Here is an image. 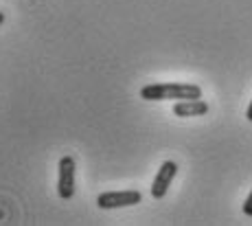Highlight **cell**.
Listing matches in <instances>:
<instances>
[{
    "mask_svg": "<svg viewBox=\"0 0 252 226\" xmlns=\"http://www.w3.org/2000/svg\"><path fill=\"white\" fill-rule=\"evenodd\" d=\"M140 99L145 101H167V99H202V88L197 84H180V81H164L149 84L140 88Z\"/></svg>",
    "mask_w": 252,
    "mask_h": 226,
    "instance_id": "1",
    "label": "cell"
},
{
    "mask_svg": "<svg viewBox=\"0 0 252 226\" xmlns=\"http://www.w3.org/2000/svg\"><path fill=\"white\" fill-rule=\"evenodd\" d=\"M57 194L62 200H70L75 195V158H60V180H57Z\"/></svg>",
    "mask_w": 252,
    "mask_h": 226,
    "instance_id": "2",
    "label": "cell"
},
{
    "mask_svg": "<svg viewBox=\"0 0 252 226\" xmlns=\"http://www.w3.org/2000/svg\"><path fill=\"white\" fill-rule=\"evenodd\" d=\"M143 200L140 191L136 189H127V191H108V194H101L96 198V204L101 209H119V206H132L138 204Z\"/></svg>",
    "mask_w": 252,
    "mask_h": 226,
    "instance_id": "3",
    "label": "cell"
},
{
    "mask_svg": "<svg viewBox=\"0 0 252 226\" xmlns=\"http://www.w3.org/2000/svg\"><path fill=\"white\" fill-rule=\"evenodd\" d=\"M176 174H178V165H176V162H173V161H164L160 165V169H158L156 178H154V182H152V195H154V198L160 200V198L167 195V191H169V187H171Z\"/></svg>",
    "mask_w": 252,
    "mask_h": 226,
    "instance_id": "4",
    "label": "cell"
},
{
    "mask_svg": "<svg viewBox=\"0 0 252 226\" xmlns=\"http://www.w3.org/2000/svg\"><path fill=\"white\" fill-rule=\"evenodd\" d=\"M206 112H208V103L202 99H184L173 105L176 117H202Z\"/></svg>",
    "mask_w": 252,
    "mask_h": 226,
    "instance_id": "5",
    "label": "cell"
},
{
    "mask_svg": "<svg viewBox=\"0 0 252 226\" xmlns=\"http://www.w3.org/2000/svg\"><path fill=\"white\" fill-rule=\"evenodd\" d=\"M244 213L248 215V218H252V191L248 194V198H246V202H244Z\"/></svg>",
    "mask_w": 252,
    "mask_h": 226,
    "instance_id": "6",
    "label": "cell"
},
{
    "mask_svg": "<svg viewBox=\"0 0 252 226\" xmlns=\"http://www.w3.org/2000/svg\"><path fill=\"white\" fill-rule=\"evenodd\" d=\"M246 119L252 123V101H250V105H248V112H246Z\"/></svg>",
    "mask_w": 252,
    "mask_h": 226,
    "instance_id": "7",
    "label": "cell"
},
{
    "mask_svg": "<svg viewBox=\"0 0 252 226\" xmlns=\"http://www.w3.org/2000/svg\"><path fill=\"white\" fill-rule=\"evenodd\" d=\"M2 22H4V13L0 11V25H2Z\"/></svg>",
    "mask_w": 252,
    "mask_h": 226,
    "instance_id": "8",
    "label": "cell"
}]
</instances>
